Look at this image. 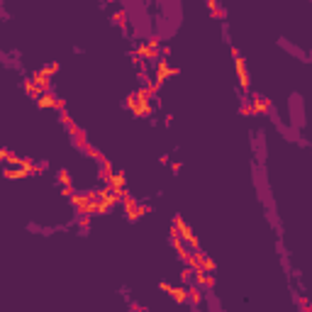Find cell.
Here are the masks:
<instances>
[{
	"instance_id": "7402d4cb",
	"label": "cell",
	"mask_w": 312,
	"mask_h": 312,
	"mask_svg": "<svg viewBox=\"0 0 312 312\" xmlns=\"http://www.w3.org/2000/svg\"><path fill=\"white\" fill-rule=\"evenodd\" d=\"M242 115H254V110H251V103H246V105L242 107Z\"/></svg>"
},
{
	"instance_id": "5b68a950",
	"label": "cell",
	"mask_w": 312,
	"mask_h": 312,
	"mask_svg": "<svg viewBox=\"0 0 312 312\" xmlns=\"http://www.w3.org/2000/svg\"><path fill=\"white\" fill-rule=\"evenodd\" d=\"M122 205H124V215H127L129 220H139L141 215H146V212H149V208L139 205L132 195H124V198H122Z\"/></svg>"
},
{
	"instance_id": "ac0fdd59",
	"label": "cell",
	"mask_w": 312,
	"mask_h": 312,
	"mask_svg": "<svg viewBox=\"0 0 312 312\" xmlns=\"http://www.w3.org/2000/svg\"><path fill=\"white\" fill-rule=\"evenodd\" d=\"M115 22H117V25H122V27L127 25V15H124V10H117V13H115Z\"/></svg>"
},
{
	"instance_id": "30bf717a",
	"label": "cell",
	"mask_w": 312,
	"mask_h": 312,
	"mask_svg": "<svg viewBox=\"0 0 312 312\" xmlns=\"http://www.w3.org/2000/svg\"><path fill=\"white\" fill-rule=\"evenodd\" d=\"M52 76H54V73H49V69H47V66L32 73V78L37 81V86L42 88V93H47V90L52 88Z\"/></svg>"
},
{
	"instance_id": "2e32d148",
	"label": "cell",
	"mask_w": 312,
	"mask_h": 312,
	"mask_svg": "<svg viewBox=\"0 0 312 312\" xmlns=\"http://www.w3.org/2000/svg\"><path fill=\"white\" fill-rule=\"evenodd\" d=\"M188 295H191V300H193L195 305H203V288H200V285H193V288L188 290Z\"/></svg>"
},
{
	"instance_id": "ffe728a7",
	"label": "cell",
	"mask_w": 312,
	"mask_h": 312,
	"mask_svg": "<svg viewBox=\"0 0 312 312\" xmlns=\"http://www.w3.org/2000/svg\"><path fill=\"white\" fill-rule=\"evenodd\" d=\"M61 122H64V124H73L71 115H69V112H64V110H61Z\"/></svg>"
},
{
	"instance_id": "7a4b0ae2",
	"label": "cell",
	"mask_w": 312,
	"mask_h": 312,
	"mask_svg": "<svg viewBox=\"0 0 312 312\" xmlns=\"http://www.w3.org/2000/svg\"><path fill=\"white\" fill-rule=\"evenodd\" d=\"M173 227L178 229V234H181V237H183V239L188 242V246H191L193 251H198V249H200V242H198L195 232L191 229V225H188V222H186V220H183L181 215H176V217H173Z\"/></svg>"
},
{
	"instance_id": "e0dca14e",
	"label": "cell",
	"mask_w": 312,
	"mask_h": 312,
	"mask_svg": "<svg viewBox=\"0 0 312 312\" xmlns=\"http://www.w3.org/2000/svg\"><path fill=\"white\" fill-rule=\"evenodd\" d=\"M86 154L90 156V159H95V161H103V159H105V156H103V154H100V151H98L95 146H90V144L86 146Z\"/></svg>"
},
{
	"instance_id": "d6986e66",
	"label": "cell",
	"mask_w": 312,
	"mask_h": 312,
	"mask_svg": "<svg viewBox=\"0 0 312 312\" xmlns=\"http://www.w3.org/2000/svg\"><path fill=\"white\" fill-rule=\"evenodd\" d=\"M59 181H61L64 186H71V173H69V171H59Z\"/></svg>"
},
{
	"instance_id": "ba28073f",
	"label": "cell",
	"mask_w": 312,
	"mask_h": 312,
	"mask_svg": "<svg viewBox=\"0 0 312 312\" xmlns=\"http://www.w3.org/2000/svg\"><path fill=\"white\" fill-rule=\"evenodd\" d=\"M105 186H110V188H112L115 193H120L122 198L127 195V178H124V173H122V171H115V173L107 178V183H105Z\"/></svg>"
},
{
	"instance_id": "44dd1931",
	"label": "cell",
	"mask_w": 312,
	"mask_h": 312,
	"mask_svg": "<svg viewBox=\"0 0 312 312\" xmlns=\"http://www.w3.org/2000/svg\"><path fill=\"white\" fill-rule=\"evenodd\" d=\"M61 195H69V198H71V195H73V186H64V188H61Z\"/></svg>"
},
{
	"instance_id": "52a82bcc",
	"label": "cell",
	"mask_w": 312,
	"mask_h": 312,
	"mask_svg": "<svg viewBox=\"0 0 312 312\" xmlns=\"http://www.w3.org/2000/svg\"><path fill=\"white\" fill-rule=\"evenodd\" d=\"M176 73H178V69L171 66L169 59H159V61H156V83L164 86V81H169V78L176 76Z\"/></svg>"
},
{
	"instance_id": "603a6c76",
	"label": "cell",
	"mask_w": 312,
	"mask_h": 312,
	"mask_svg": "<svg viewBox=\"0 0 312 312\" xmlns=\"http://www.w3.org/2000/svg\"><path fill=\"white\" fill-rule=\"evenodd\" d=\"M47 69H49V73H59V64H56V61H54V64H49Z\"/></svg>"
},
{
	"instance_id": "7c38bea8",
	"label": "cell",
	"mask_w": 312,
	"mask_h": 312,
	"mask_svg": "<svg viewBox=\"0 0 312 312\" xmlns=\"http://www.w3.org/2000/svg\"><path fill=\"white\" fill-rule=\"evenodd\" d=\"M195 285H200L203 290L215 288V273H210V271H195Z\"/></svg>"
},
{
	"instance_id": "277c9868",
	"label": "cell",
	"mask_w": 312,
	"mask_h": 312,
	"mask_svg": "<svg viewBox=\"0 0 312 312\" xmlns=\"http://www.w3.org/2000/svg\"><path fill=\"white\" fill-rule=\"evenodd\" d=\"M232 56H234V69H237V78H239V88L246 90L249 88V71H246V59L232 47Z\"/></svg>"
},
{
	"instance_id": "6da1fadb",
	"label": "cell",
	"mask_w": 312,
	"mask_h": 312,
	"mask_svg": "<svg viewBox=\"0 0 312 312\" xmlns=\"http://www.w3.org/2000/svg\"><path fill=\"white\" fill-rule=\"evenodd\" d=\"M127 107H129L137 117H146V115H151V95H149L144 88H139V90H134V93L127 98Z\"/></svg>"
},
{
	"instance_id": "5bb4252c",
	"label": "cell",
	"mask_w": 312,
	"mask_h": 312,
	"mask_svg": "<svg viewBox=\"0 0 312 312\" xmlns=\"http://www.w3.org/2000/svg\"><path fill=\"white\" fill-rule=\"evenodd\" d=\"M22 88H25V93H27L30 98H35V100H37V98L42 95V88L37 86V81H35L32 76H30V78H25V83H22Z\"/></svg>"
},
{
	"instance_id": "9a60e30c",
	"label": "cell",
	"mask_w": 312,
	"mask_h": 312,
	"mask_svg": "<svg viewBox=\"0 0 312 312\" xmlns=\"http://www.w3.org/2000/svg\"><path fill=\"white\" fill-rule=\"evenodd\" d=\"M100 166H103V169H100V178H103V181L107 183V178H110V176L115 173V166H112V164H110L107 159H103V161H100Z\"/></svg>"
},
{
	"instance_id": "9c48e42d",
	"label": "cell",
	"mask_w": 312,
	"mask_h": 312,
	"mask_svg": "<svg viewBox=\"0 0 312 312\" xmlns=\"http://www.w3.org/2000/svg\"><path fill=\"white\" fill-rule=\"evenodd\" d=\"M159 288H161V290H166V293H169V297H171V300H176V302H186V300L191 297L186 288H181V285H171V283H166V280H164Z\"/></svg>"
},
{
	"instance_id": "8992f818",
	"label": "cell",
	"mask_w": 312,
	"mask_h": 312,
	"mask_svg": "<svg viewBox=\"0 0 312 312\" xmlns=\"http://www.w3.org/2000/svg\"><path fill=\"white\" fill-rule=\"evenodd\" d=\"M37 105H39L42 110H66V103H64L61 98H56L54 93H49V90L37 98Z\"/></svg>"
},
{
	"instance_id": "3957f363",
	"label": "cell",
	"mask_w": 312,
	"mask_h": 312,
	"mask_svg": "<svg viewBox=\"0 0 312 312\" xmlns=\"http://www.w3.org/2000/svg\"><path fill=\"white\" fill-rule=\"evenodd\" d=\"M137 56L139 59H146V61H156V56H159V39L149 37L146 42L137 44Z\"/></svg>"
},
{
	"instance_id": "8fae6325",
	"label": "cell",
	"mask_w": 312,
	"mask_h": 312,
	"mask_svg": "<svg viewBox=\"0 0 312 312\" xmlns=\"http://www.w3.org/2000/svg\"><path fill=\"white\" fill-rule=\"evenodd\" d=\"M249 103H251V110H254V115H266V112L271 110V100H268L266 95H254Z\"/></svg>"
},
{
	"instance_id": "4fadbf2b",
	"label": "cell",
	"mask_w": 312,
	"mask_h": 312,
	"mask_svg": "<svg viewBox=\"0 0 312 312\" xmlns=\"http://www.w3.org/2000/svg\"><path fill=\"white\" fill-rule=\"evenodd\" d=\"M69 134H71V139L81 146V149H86L88 146V139H86V132L78 127V124H69Z\"/></svg>"
}]
</instances>
